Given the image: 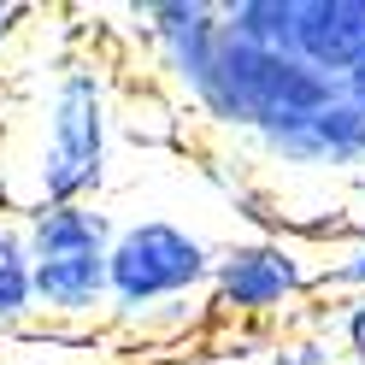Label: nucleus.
Returning <instances> with one entry per match:
<instances>
[{
    "label": "nucleus",
    "mask_w": 365,
    "mask_h": 365,
    "mask_svg": "<svg viewBox=\"0 0 365 365\" xmlns=\"http://www.w3.org/2000/svg\"><path fill=\"white\" fill-rule=\"evenodd\" d=\"M112 88L95 59H59V71L41 88L36 106V142H30V207H77L106 189L112 171Z\"/></svg>",
    "instance_id": "obj_1"
},
{
    "label": "nucleus",
    "mask_w": 365,
    "mask_h": 365,
    "mask_svg": "<svg viewBox=\"0 0 365 365\" xmlns=\"http://www.w3.org/2000/svg\"><path fill=\"white\" fill-rule=\"evenodd\" d=\"M212 259L218 247L177 218H130L112 230L106 254V283H112V318L124 330H189L212 289Z\"/></svg>",
    "instance_id": "obj_2"
},
{
    "label": "nucleus",
    "mask_w": 365,
    "mask_h": 365,
    "mask_svg": "<svg viewBox=\"0 0 365 365\" xmlns=\"http://www.w3.org/2000/svg\"><path fill=\"white\" fill-rule=\"evenodd\" d=\"M112 212L101 200L77 207H30L24 212V247H30V289L36 318L48 330H95L112 318Z\"/></svg>",
    "instance_id": "obj_3"
},
{
    "label": "nucleus",
    "mask_w": 365,
    "mask_h": 365,
    "mask_svg": "<svg viewBox=\"0 0 365 365\" xmlns=\"http://www.w3.org/2000/svg\"><path fill=\"white\" fill-rule=\"evenodd\" d=\"M341 95V83L318 77L312 65H301L294 53H271V48H247V41L218 30V48L207 59L200 83L189 88L195 112L218 130H236L247 142H259L271 130H289L294 118L330 106Z\"/></svg>",
    "instance_id": "obj_4"
},
{
    "label": "nucleus",
    "mask_w": 365,
    "mask_h": 365,
    "mask_svg": "<svg viewBox=\"0 0 365 365\" xmlns=\"http://www.w3.org/2000/svg\"><path fill=\"white\" fill-rule=\"evenodd\" d=\"M307 294H318V265L294 236H236L212 259L207 312L254 324V318L289 312Z\"/></svg>",
    "instance_id": "obj_5"
},
{
    "label": "nucleus",
    "mask_w": 365,
    "mask_h": 365,
    "mask_svg": "<svg viewBox=\"0 0 365 365\" xmlns=\"http://www.w3.org/2000/svg\"><path fill=\"white\" fill-rule=\"evenodd\" d=\"M254 153L283 171H359L365 165V112L348 95H336L330 106L294 118L289 130L259 135Z\"/></svg>",
    "instance_id": "obj_6"
},
{
    "label": "nucleus",
    "mask_w": 365,
    "mask_h": 365,
    "mask_svg": "<svg viewBox=\"0 0 365 365\" xmlns=\"http://www.w3.org/2000/svg\"><path fill=\"white\" fill-rule=\"evenodd\" d=\"M135 30H142L153 65L165 71L182 95L200 83V71H207V59L218 48V6H207V0H159V6H135Z\"/></svg>",
    "instance_id": "obj_7"
},
{
    "label": "nucleus",
    "mask_w": 365,
    "mask_h": 365,
    "mask_svg": "<svg viewBox=\"0 0 365 365\" xmlns=\"http://www.w3.org/2000/svg\"><path fill=\"white\" fill-rule=\"evenodd\" d=\"M289 53L318 77L341 83L365 59V0H294V41Z\"/></svg>",
    "instance_id": "obj_8"
},
{
    "label": "nucleus",
    "mask_w": 365,
    "mask_h": 365,
    "mask_svg": "<svg viewBox=\"0 0 365 365\" xmlns=\"http://www.w3.org/2000/svg\"><path fill=\"white\" fill-rule=\"evenodd\" d=\"M36 324H41V318H36V289H30L24 224L0 218V341H6V336H30Z\"/></svg>",
    "instance_id": "obj_9"
},
{
    "label": "nucleus",
    "mask_w": 365,
    "mask_h": 365,
    "mask_svg": "<svg viewBox=\"0 0 365 365\" xmlns=\"http://www.w3.org/2000/svg\"><path fill=\"white\" fill-rule=\"evenodd\" d=\"M218 24H224V36L247 41V48L289 53V41H294V0H230V6H218Z\"/></svg>",
    "instance_id": "obj_10"
},
{
    "label": "nucleus",
    "mask_w": 365,
    "mask_h": 365,
    "mask_svg": "<svg viewBox=\"0 0 365 365\" xmlns=\"http://www.w3.org/2000/svg\"><path fill=\"white\" fill-rule=\"evenodd\" d=\"M318 289H336L341 301H359V294H365V236L359 230L318 265Z\"/></svg>",
    "instance_id": "obj_11"
},
{
    "label": "nucleus",
    "mask_w": 365,
    "mask_h": 365,
    "mask_svg": "<svg viewBox=\"0 0 365 365\" xmlns=\"http://www.w3.org/2000/svg\"><path fill=\"white\" fill-rule=\"evenodd\" d=\"M336 341H341V354L354 365H365V294L336 307Z\"/></svg>",
    "instance_id": "obj_12"
},
{
    "label": "nucleus",
    "mask_w": 365,
    "mask_h": 365,
    "mask_svg": "<svg viewBox=\"0 0 365 365\" xmlns=\"http://www.w3.org/2000/svg\"><path fill=\"white\" fill-rule=\"evenodd\" d=\"M18 18H24V6H0V48H6V36H12Z\"/></svg>",
    "instance_id": "obj_13"
},
{
    "label": "nucleus",
    "mask_w": 365,
    "mask_h": 365,
    "mask_svg": "<svg viewBox=\"0 0 365 365\" xmlns=\"http://www.w3.org/2000/svg\"><path fill=\"white\" fill-rule=\"evenodd\" d=\"M359 236H365V218H359Z\"/></svg>",
    "instance_id": "obj_14"
}]
</instances>
